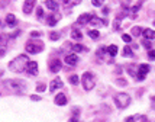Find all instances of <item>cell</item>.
Returning a JSON list of instances; mask_svg holds the SVG:
<instances>
[{
  "instance_id": "1",
  "label": "cell",
  "mask_w": 155,
  "mask_h": 122,
  "mask_svg": "<svg viewBox=\"0 0 155 122\" xmlns=\"http://www.w3.org/2000/svg\"><path fill=\"white\" fill-rule=\"evenodd\" d=\"M29 61H28V57L25 55V54H20V55H17L15 60H12L10 63H9V68L12 70V71H16V73H22L26 70V64H28Z\"/></svg>"
},
{
  "instance_id": "2",
  "label": "cell",
  "mask_w": 155,
  "mask_h": 122,
  "mask_svg": "<svg viewBox=\"0 0 155 122\" xmlns=\"http://www.w3.org/2000/svg\"><path fill=\"white\" fill-rule=\"evenodd\" d=\"M129 103H131V96L128 93H117L114 96V105L119 109H123V108L129 106Z\"/></svg>"
},
{
  "instance_id": "3",
  "label": "cell",
  "mask_w": 155,
  "mask_h": 122,
  "mask_svg": "<svg viewBox=\"0 0 155 122\" xmlns=\"http://www.w3.org/2000/svg\"><path fill=\"white\" fill-rule=\"evenodd\" d=\"M81 83H83V87L86 90H91L94 86H96V80H94V76L89 71H86V73L81 76Z\"/></svg>"
},
{
  "instance_id": "4",
  "label": "cell",
  "mask_w": 155,
  "mask_h": 122,
  "mask_svg": "<svg viewBox=\"0 0 155 122\" xmlns=\"http://www.w3.org/2000/svg\"><path fill=\"white\" fill-rule=\"evenodd\" d=\"M25 49L29 54H38V52H41L44 49V44L39 42V41H31V42H28L25 45Z\"/></svg>"
},
{
  "instance_id": "5",
  "label": "cell",
  "mask_w": 155,
  "mask_h": 122,
  "mask_svg": "<svg viewBox=\"0 0 155 122\" xmlns=\"http://www.w3.org/2000/svg\"><path fill=\"white\" fill-rule=\"evenodd\" d=\"M6 86H8L9 89L15 90V92H22V90L26 89V83L22 80H9L6 83Z\"/></svg>"
},
{
  "instance_id": "6",
  "label": "cell",
  "mask_w": 155,
  "mask_h": 122,
  "mask_svg": "<svg viewBox=\"0 0 155 122\" xmlns=\"http://www.w3.org/2000/svg\"><path fill=\"white\" fill-rule=\"evenodd\" d=\"M149 70H151V67L148 64H139L138 71H136V79H138V81L145 80V76L149 73Z\"/></svg>"
},
{
  "instance_id": "7",
  "label": "cell",
  "mask_w": 155,
  "mask_h": 122,
  "mask_svg": "<svg viewBox=\"0 0 155 122\" xmlns=\"http://www.w3.org/2000/svg\"><path fill=\"white\" fill-rule=\"evenodd\" d=\"M25 71H28V74H31V76H36L38 74V63L36 61H29L26 64V70Z\"/></svg>"
},
{
  "instance_id": "8",
  "label": "cell",
  "mask_w": 155,
  "mask_h": 122,
  "mask_svg": "<svg viewBox=\"0 0 155 122\" xmlns=\"http://www.w3.org/2000/svg\"><path fill=\"white\" fill-rule=\"evenodd\" d=\"M91 17H93V15H90V13L80 15V16H78V19H77V25H87V23H90Z\"/></svg>"
},
{
  "instance_id": "9",
  "label": "cell",
  "mask_w": 155,
  "mask_h": 122,
  "mask_svg": "<svg viewBox=\"0 0 155 122\" xmlns=\"http://www.w3.org/2000/svg\"><path fill=\"white\" fill-rule=\"evenodd\" d=\"M61 68H62V64H61V61H59V60H52V61H51V64H49V70H51L52 73H58Z\"/></svg>"
},
{
  "instance_id": "10",
  "label": "cell",
  "mask_w": 155,
  "mask_h": 122,
  "mask_svg": "<svg viewBox=\"0 0 155 122\" xmlns=\"http://www.w3.org/2000/svg\"><path fill=\"white\" fill-rule=\"evenodd\" d=\"M64 61H65L68 65H75L78 63V57H77L75 54H68V55H65Z\"/></svg>"
},
{
  "instance_id": "11",
  "label": "cell",
  "mask_w": 155,
  "mask_h": 122,
  "mask_svg": "<svg viewBox=\"0 0 155 122\" xmlns=\"http://www.w3.org/2000/svg\"><path fill=\"white\" fill-rule=\"evenodd\" d=\"M61 87H62V80H61V79H55V80L51 81L49 90H51V92H55L57 89H61Z\"/></svg>"
},
{
  "instance_id": "12",
  "label": "cell",
  "mask_w": 155,
  "mask_h": 122,
  "mask_svg": "<svg viewBox=\"0 0 155 122\" xmlns=\"http://www.w3.org/2000/svg\"><path fill=\"white\" fill-rule=\"evenodd\" d=\"M33 8H35V2L33 0H29V2H25L23 3V12L26 15H29L33 10Z\"/></svg>"
},
{
  "instance_id": "13",
  "label": "cell",
  "mask_w": 155,
  "mask_h": 122,
  "mask_svg": "<svg viewBox=\"0 0 155 122\" xmlns=\"http://www.w3.org/2000/svg\"><path fill=\"white\" fill-rule=\"evenodd\" d=\"M90 23H91V26H106L107 25V20H105V19H99V17L93 16L91 17V20H90Z\"/></svg>"
},
{
  "instance_id": "14",
  "label": "cell",
  "mask_w": 155,
  "mask_h": 122,
  "mask_svg": "<svg viewBox=\"0 0 155 122\" xmlns=\"http://www.w3.org/2000/svg\"><path fill=\"white\" fill-rule=\"evenodd\" d=\"M55 105H58V106L67 105V98H65V95H62V93H58L57 96H55Z\"/></svg>"
},
{
  "instance_id": "15",
  "label": "cell",
  "mask_w": 155,
  "mask_h": 122,
  "mask_svg": "<svg viewBox=\"0 0 155 122\" xmlns=\"http://www.w3.org/2000/svg\"><path fill=\"white\" fill-rule=\"evenodd\" d=\"M17 20H16V16L15 15H12V13H9L8 16H6V25L10 26V28H13V26H16Z\"/></svg>"
},
{
  "instance_id": "16",
  "label": "cell",
  "mask_w": 155,
  "mask_h": 122,
  "mask_svg": "<svg viewBox=\"0 0 155 122\" xmlns=\"http://www.w3.org/2000/svg\"><path fill=\"white\" fill-rule=\"evenodd\" d=\"M59 15H49L48 17H47V23L49 25V26H55L57 25V22L59 20Z\"/></svg>"
},
{
  "instance_id": "17",
  "label": "cell",
  "mask_w": 155,
  "mask_h": 122,
  "mask_svg": "<svg viewBox=\"0 0 155 122\" xmlns=\"http://www.w3.org/2000/svg\"><path fill=\"white\" fill-rule=\"evenodd\" d=\"M142 35H144V38H145V39L151 41V39H154L155 38V31H152V29H144Z\"/></svg>"
},
{
  "instance_id": "18",
  "label": "cell",
  "mask_w": 155,
  "mask_h": 122,
  "mask_svg": "<svg viewBox=\"0 0 155 122\" xmlns=\"http://www.w3.org/2000/svg\"><path fill=\"white\" fill-rule=\"evenodd\" d=\"M45 6H47L49 10H54V12H55V10H58V3H57V2H51V0H47V2H45Z\"/></svg>"
},
{
  "instance_id": "19",
  "label": "cell",
  "mask_w": 155,
  "mask_h": 122,
  "mask_svg": "<svg viewBox=\"0 0 155 122\" xmlns=\"http://www.w3.org/2000/svg\"><path fill=\"white\" fill-rule=\"evenodd\" d=\"M106 51L109 52L110 57H116V54H117V47H116V45H109Z\"/></svg>"
},
{
  "instance_id": "20",
  "label": "cell",
  "mask_w": 155,
  "mask_h": 122,
  "mask_svg": "<svg viewBox=\"0 0 155 122\" xmlns=\"http://www.w3.org/2000/svg\"><path fill=\"white\" fill-rule=\"evenodd\" d=\"M131 32L133 36H139V35H142V32H144V29L141 28V26H133L131 29Z\"/></svg>"
},
{
  "instance_id": "21",
  "label": "cell",
  "mask_w": 155,
  "mask_h": 122,
  "mask_svg": "<svg viewBox=\"0 0 155 122\" xmlns=\"http://www.w3.org/2000/svg\"><path fill=\"white\" fill-rule=\"evenodd\" d=\"M126 70H128V73L131 74V76H133V77H136V70H138V67H136L135 64H129V65H128V68H126Z\"/></svg>"
},
{
  "instance_id": "22",
  "label": "cell",
  "mask_w": 155,
  "mask_h": 122,
  "mask_svg": "<svg viewBox=\"0 0 155 122\" xmlns=\"http://www.w3.org/2000/svg\"><path fill=\"white\" fill-rule=\"evenodd\" d=\"M89 36L91 38V39H99V38H100V32H99L97 29H90Z\"/></svg>"
},
{
  "instance_id": "23",
  "label": "cell",
  "mask_w": 155,
  "mask_h": 122,
  "mask_svg": "<svg viewBox=\"0 0 155 122\" xmlns=\"http://www.w3.org/2000/svg\"><path fill=\"white\" fill-rule=\"evenodd\" d=\"M123 55H125V57H133L132 48L129 45H125V48H123Z\"/></svg>"
},
{
  "instance_id": "24",
  "label": "cell",
  "mask_w": 155,
  "mask_h": 122,
  "mask_svg": "<svg viewBox=\"0 0 155 122\" xmlns=\"http://www.w3.org/2000/svg\"><path fill=\"white\" fill-rule=\"evenodd\" d=\"M71 36H73L74 39H81L83 38V33L78 31V29H73L71 31Z\"/></svg>"
},
{
  "instance_id": "25",
  "label": "cell",
  "mask_w": 155,
  "mask_h": 122,
  "mask_svg": "<svg viewBox=\"0 0 155 122\" xmlns=\"http://www.w3.org/2000/svg\"><path fill=\"white\" fill-rule=\"evenodd\" d=\"M71 49H73L74 52H81V51H84V47L83 45H80V44H74V45H71Z\"/></svg>"
},
{
  "instance_id": "26",
  "label": "cell",
  "mask_w": 155,
  "mask_h": 122,
  "mask_svg": "<svg viewBox=\"0 0 155 122\" xmlns=\"http://www.w3.org/2000/svg\"><path fill=\"white\" fill-rule=\"evenodd\" d=\"M59 36H61V35H59V32H51V33H49V39H51V41H58V39H59Z\"/></svg>"
},
{
  "instance_id": "27",
  "label": "cell",
  "mask_w": 155,
  "mask_h": 122,
  "mask_svg": "<svg viewBox=\"0 0 155 122\" xmlns=\"http://www.w3.org/2000/svg\"><path fill=\"white\" fill-rule=\"evenodd\" d=\"M70 83L74 84V86H75V84H78V76H75V74L71 76V77H70Z\"/></svg>"
},
{
  "instance_id": "28",
  "label": "cell",
  "mask_w": 155,
  "mask_h": 122,
  "mask_svg": "<svg viewBox=\"0 0 155 122\" xmlns=\"http://www.w3.org/2000/svg\"><path fill=\"white\" fill-rule=\"evenodd\" d=\"M148 58H149L151 61H154L155 60V49H149V51H148Z\"/></svg>"
},
{
  "instance_id": "29",
  "label": "cell",
  "mask_w": 155,
  "mask_h": 122,
  "mask_svg": "<svg viewBox=\"0 0 155 122\" xmlns=\"http://www.w3.org/2000/svg\"><path fill=\"white\" fill-rule=\"evenodd\" d=\"M122 39L125 41V42H131L132 36H131V35H128V33H123V35H122Z\"/></svg>"
},
{
  "instance_id": "30",
  "label": "cell",
  "mask_w": 155,
  "mask_h": 122,
  "mask_svg": "<svg viewBox=\"0 0 155 122\" xmlns=\"http://www.w3.org/2000/svg\"><path fill=\"white\" fill-rule=\"evenodd\" d=\"M142 45H144V47H145L147 49H149V48H151V41L144 39V41H142Z\"/></svg>"
},
{
  "instance_id": "31",
  "label": "cell",
  "mask_w": 155,
  "mask_h": 122,
  "mask_svg": "<svg viewBox=\"0 0 155 122\" xmlns=\"http://www.w3.org/2000/svg\"><path fill=\"white\" fill-rule=\"evenodd\" d=\"M36 16H38V19H41V17H44V10H42L41 8L36 9Z\"/></svg>"
},
{
  "instance_id": "32",
  "label": "cell",
  "mask_w": 155,
  "mask_h": 122,
  "mask_svg": "<svg viewBox=\"0 0 155 122\" xmlns=\"http://www.w3.org/2000/svg\"><path fill=\"white\" fill-rule=\"evenodd\" d=\"M105 52H106V49L105 48H99L97 49V57L102 58V55H105Z\"/></svg>"
},
{
  "instance_id": "33",
  "label": "cell",
  "mask_w": 155,
  "mask_h": 122,
  "mask_svg": "<svg viewBox=\"0 0 155 122\" xmlns=\"http://www.w3.org/2000/svg\"><path fill=\"white\" fill-rule=\"evenodd\" d=\"M31 36H32V38H38V36H41V32H38V31H32V32H31Z\"/></svg>"
},
{
  "instance_id": "34",
  "label": "cell",
  "mask_w": 155,
  "mask_h": 122,
  "mask_svg": "<svg viewBox=\"0 0 155 122\" xmlns=\"http://www.w3.org/2000/svg\"><path fill=\"white\" fill-rule=\"evenodd\" d=\"M44 90H45V84H38V86H36V92H44Z\"/></svg>"
},
{
  "instance_id": "35",
  "label": "cell",
  "mask_w": 155,
  "mask_h": 122,
  "mask_svg": "<svg viewBox=\"0 0 155 122\" xmlns=\"http://www.w3.org/2000/svg\"><path fill=\"white\" fill-rule=\"evenodd\" d=\"M5 44H6V38L3 35H0V47H5Z\"/></svg>"
},
{
  "instance_id": "36",
  "label": "cell",
  "mask_w": 155,
  "mask_h": 122,
  "mask_svg": "<svg viewBox=\"0 0 155 122\" xmlns=\"http://www.w3.org/2000/svg\"><path fill=\"white\" fill-rule=\"evenodd\" d=\"M31 99H32V100H35V102H38V100H41V96H38V95H32V96H31Z\"/></svg>"
},
{
  "instance_id": "37",
  "label": "cell",
  "mask_w": 155,
  "mask_h": 122,
  "mask_svg": "<svg viewBox=\"0 0 155 122\" xmlns=\"http://www.w3.org/2000/svg\"><path fill=\"white\" fill-rule=\"evenodd\" d=\"M119 86H125L126 84V81H123V79H117V81H116Z\"/></svg>"
},
{
  "instance_id": "38",
  "label": "cell",
  "mask_w": 155,
  "mask_h": 122,
  "mask_svg": "<svg viewBox=\"0 0 155 122\" xmlns=\"http://www.w3.org/2000/svg\"><path fill=\"white\" fill-rule=\"evenodd\" d=\"M136 121V116H129L128 119H126V122H135Z\"/></svg>"
},
{
  "instance_id": "39",
  "label": "cell",
  "mask_w": 155,
  "mask_h": 122,
  "mask_svg": "<svg viewBox=\"0 0 155 122\" xmlns=\"http://www.w3.org/2000/svg\"><path fill=\"white\" fill-rule=\"evenodd\" d=\"M68 122H80V121H78V116H74V118H71Z\"/></svg>"
},
{
  "instance_id": "40",
  "label": "cell",
  "mask_w": 155,
  "mask_h": 122,
  "mask_svg": "<svg viewBox=\"0 0 155 122\" xmlns=\"http://www.w3.org/2000/svg\"><path fill=\"white\" fill-rule=\"evenodd\" d=\"M17 35H20V31H16V32H13L12 35H10V36H12V38H15V36H17Z\"/></svg>"
},
{
  "instance_id": "41",
  "label": "cell",
  "mask_w": 155,
  "mask_h": 122,
  "mask_svg": "<svg viewBox=\"0 0 155 122\" xmlns=\"http://www.w3.org/2000/svg\"><path fill=\"white\" fill-rule=\"evenodd\" d=\"M93 6H102V2H93Z\"/></svg>"
},
{
  "instance_id": "42",
  "label": "cell",
  "mask_w": 155,
  "mask_h": 122,
  "mask_svg": "<svg viewBox=\"0 0 155 122\" xmlns=\"http://www.w3.org/2000/svg\"><path fill=\"white\" fill-rule=\"evenodd\" d=\"M151 100H152V109H154V111H155V98H152V99H151Z\"/></svg>"
},
{
  "instance_id": "43",
  "label": "cell",
  "mask_w": 155,
  "mask_h": 122,
  "mask_svg": "<svg viewBox=\"0 0 155 122\" xmlns=\"http://www.w3.org/2000/svg\"><path fill=\"white\" fill-rule=\"evenodd\" d=\"M103 13H105V15H107V13H109V9H103Z\"/></svg>"
},
{
  "instance_id": "44",
  "label": "cell",
  "mask_w": 155,
  "mask_h": 122,
  "mask_svg": "<svg viewBox=\"0 0 155 122\" xmlns=\"http://www.w3.org/2000/svg\"><path fill=\"white\" fill-rule=\"evenodd\" d=\"M3 54H5V48H3V49H0V57H2Z\"/></svg>"
},
{
  "instance_id": "45",
  "label": "cell",
  "mask_w": 155,
  "mask_h": 122,
  "mask_svg": "<svg viewBox=\"0 0 155 122\" xmlns=\"http://www.w3.org/2000/svg\"><path fill=\"white\" fill-rule=\"evenodd\" d=\"M93 122H102V121H93Z\"/></svg>"
},
{
  "instance_id": "46",
  "label": "cell",
  "mask_w": 155,
  "mask_h": 122,
  "mask_svg": "<svg viewBox=\"0 0 155 122\" xmlns=\"http://www.w3.org/2000/svg\"><path fill=\"white\" fill-rule=\"evenodd\" d=\"M154 23H155V22H154Z\"/></svg>"
}]
</instances>
